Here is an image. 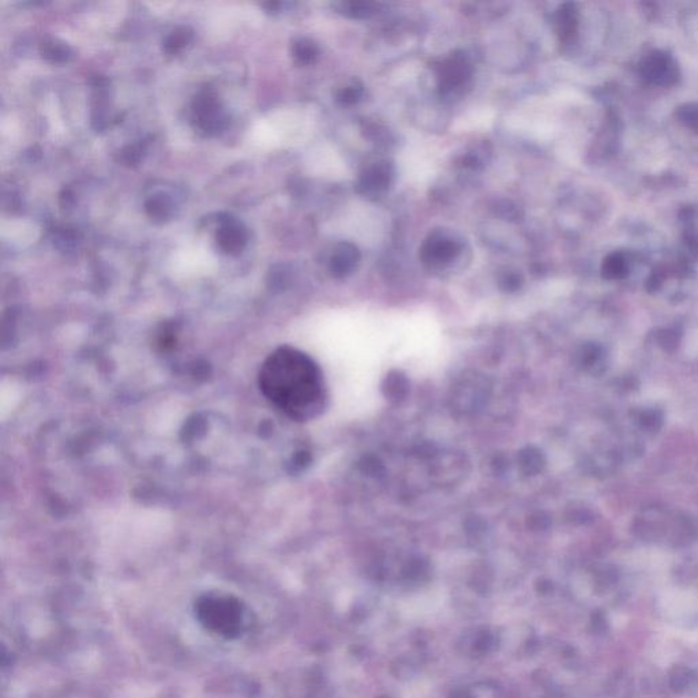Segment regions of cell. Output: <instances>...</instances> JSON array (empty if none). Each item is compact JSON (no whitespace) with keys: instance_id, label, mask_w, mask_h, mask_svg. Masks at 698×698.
Returning <instances> with one entry per match:
<instances>
[{"instance_id":"9c48e42d","label":"cell","mask_w":698,"mask_h":698,"mask_svg":"<svg viewBox=\"0 0 698 698\" xmlns=\"http://www.w3.org/2000/svg\"><path fill=\"white\" fill-rule=\"evenodd\" d=\"M603 276L606 279H622L628 275V266L624 254L621 252H614L608 255L601 266Z\"/></svg>"},{"instance_id":"3957f363","label":"cell","mask_w":698,"mask_h":698,"mask_svg":"<svg viewBox=\"0 0 698 698\" xmlns=\"http://www.w3.org/2000/svg\"><path fill=\"white\" fill-rule=\"evenodd\" d=\"M640 70L645 81L655 85H672L678 79V67L675 62L668 54L662 51L648 54L641 62Z\"/></svg>"},{"instance_id":"4fadbf2b","label":"cell","mask_w":698,"mask_h":698,"mask_svg":"<svg viewBox=\"0 0 698 698\" xmlns=\"http://www.w3.org/2000/svg\"><path fill=\"white\" fill-rule=\"evenodd\" d=\"M295 55L302 62H311L316 55L313 42H309V41L298 42L295 47Z\"/></svg>"},{"instance_id":"7c38bea8","label":"cell","mask_w":698,"mask_h":698,"mask_svg":"<svg viewBox=\"0 0 698 698\" xmlns=\"http://www.w3.org/2000/svg\"><path fill=\"white\" fill-rule=\"evenodd\" d=\"M190 38H191V32H188V29H186V28L177 29V31L172 32V35L168 37L165 48L168 51H171V52H176L179 48L184 47L188 42Z\"/></svg>"},{"instance_id":"277c9868","label":"cell","mask_w":698,"mask_h":698,"mask_svg":"<svg viewBox=\"0 0 698 698\" xmlns=\"http://www.w3.org/2000/svg\"><path fill=\"white\" fill-rule=\"evenodd\" d=\"M217 243L227 254H239L245 247V231L235 222L228 221L218 229Z\"/></svg>"},{"instance_id":"52a82bcc","label":"cell","mask_w":698,"mask_h":698,"mask_svg":"<svg viewBox=\"0 0 698 698\" xmlns=\"http://www.w3.org/2000/svg\"><path fill=\"white\" fill-rule=\"evenodd\" d=\"M559 35L563 40H571L577 32V10L574 4H565L559 10Z\"/></svg>"},{"instance_id":"8992f818","label":"cell","mask_w":698,"mask_h":698,"mask_svg":"<svg viewBox=\"0 0 698 698\" xmlns=\"http://www.w3.org/2000/svg\"><path fill=\"white\" fill-rule=\"evenodd\" d=\"M457 251H458L457 245L454 243L453 241L446 239V238H438V239L430 241L424 250V252L431 259L438 261V262L448 261V259L453 258L454 255L457 254Z\"/></svg>"},{"instance_id":"6da1fadb","label":"cell","mask_w":698,"mask_h":698,"mask_svg":"<svg viewBox=\"0 0 698 698\" xmlns=\"http://www.w3.org/2000/svg\"><path fill=\"white\" fill-rule=\"evenodd\" d=\"M258 384L266 400L289 419H315L326 407V384L319 366L293 347H279L265 359Z\"/></svg>"},{"instance_id":"30bf717a","label":"cell","mask_w":698,"mask_h":698,"mask_svg":"<svg viewBox=\"0 0 698 698\" xmlns=\"http://www.w3.org/2000/svg\"><path fill=\"white\" fill-rule=\"evenodd\" d=\"M676 116L681 123H683L688 129L698 134V105L686 104L678 108Z\"/></svg>"},{"instance_id":"ba28073f","label":"cell","mask_w":698,"mask_h":698,"mask_svg":"<svg viewBox=\"0 0 698 698\" xmlns=\"http://www.w3.org/2000/svg\"><path fill=\"white\" fill-rule=\"evenodd\" d=\"M357 259V251L355 247L349 245H343L340 250L336 252L334 258L332 259V270L336 275L344 276L350 269L355 266Z\"/></svg>"},{"instance_id":"8fae6325","label":"cell","mask_w":698,"mask_h":698,"mask_svg":"<svg viewBox=\"0 0 698 698\" xmlns=\"http://www.w3.org/2000/svg\"><path fill=\"white\" fill-rule=\"evenodd\" d=\"M146 210L147 213L154 217V218H165L168 217L170 214V210H171V205L170 202L167 201L165 195H154L152 197L147 204H146Z\"/></svg>"},{"instance_id":"7a4b0ae2","label":"cell","mask_w":698,"mask_h":698,"mask_svg":"<svg viewBox=\"0 0 698 698\" xmlns=\"http://www.w3.org/2000/svg\"><path fill=\"white\" fill-rule=\"evenodd\" d=\"M200 621L210 630L225 637L239 634L243 611L242 604L231 597H205L197 607Z\"/></svg>"},{"instance_id":"5bb4252c","label":"cell","mask_w":698,"mask_h":698,"mask_svg":"<svg viewBox=\"0 0 698 698\" xmlns=\"http://www.w3.org/2000/svg\"><path fill=\"white\" fill-rule=\"evenodd\" d=\"M44 54H45L44 56H47L52 60H63L65 58H67V47H65L63 44L52 42V44L47 45V49Z\"/></svg>"},{"instance_id":"5b68a950","label":"cell","mask_w":698,"mask_h":698,"mask_svg":"<svg viewBox=\"0 0 698 698\" xmlns=\"http://www.w3.org/2000/svg\"><path fill=\"white\" fill-rule=\"evenodd\" d=\"M195 116L198 117L200 126L205 130H211L217 124L218 119V103L208 93H202L195 100Z\"/></svg>"}]
</instances>
